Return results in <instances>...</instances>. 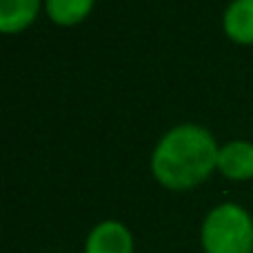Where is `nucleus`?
I'll list each match as a JSON object with an SVG mask.
<instances>
[{"instance_id":"nucleus-4","label":"nucleus","mask_w":253,"mask_h":253,"mask_svg":"<svg viewBox=\"0 0 253 253\" xmlns=\"http://www.w3.org/2000/svg\"><path fill=\"white\" fill-rule=\"evenodd\" d=\"M218 171L227 180H251L253 178V142L231 140L222 144L218 153Z\"/></svg>"},{"instance_id":"nucleus-3","label":"nucleus","mask_w":253,"mask_h":253,"mask_svg":"<svg viewBox=\"0 0 253 253\" xmlns=\"http://www.w3.org/2000/svg\"><path fill=\"white\" fill-rule=\"evenodd\" d=\"M84 253H133V236L120 220H102L89 231Z\"/></svg>"},{"instance_id":"nucleus-7","label":"nucleus","mask_w":253,"mask_h":253,"mask_svg":"<svg viewBox=\"0 0 253 253\" xmlns=\"http://www.w3.org/2000/svg\"><path fill=\"white\" fill-rule=\"evenodd\" d=\"M96 0H44V13L49 20L60 27H71L83 22L91 13Z\"/></svg>"},{"instance_id":"nucleus-1","label":"nucleus","mask_w":253,"mask_h":253,"mask_svg":"<svg viewBox=\"0 0 253 253\" xmlns=\"http://www.w3.org/2000/svg\"><path fill=\"white\" fill-rule=\"evenodd\" d=\"M218 153L220 147L209 129L184 123L158 140L151 153V173L165 189L189 191L218 169Z\"/></svg>"},{"instance_id":"nucleus-5","label":"nucleus","mask_w":253,"mask_h":253,"mask_svg":"<svg viewBox=\"0 0 253 253\" xmlns=\"http://www.w3.org/2000/svg\"><path fill=\"white\" fill-rule=\"evenodd\" d=\"M222 29L238 44H253V0H231L224 9Z\"/></svg>"},{"instance_id":"nucleus-2","label":"nucleus","mask_w":253,"mask_h":253,"mask_svg":"<svg viewBox=\"0 0 253 253\" xmlns=\"http://www.w3.org/2000/svg\"><path fill=\"white\" fill-rule=\"evenodd\" d=\"M205 253H253V218L245 207L222 202L207 213L200 231Z\"/></svg>"},{"instance_id":"nucleus-6","label":"nucleus","mask_w":253,"mask_h":253,"mask_svg":"<svg viewBox=\"0 0 253 253\" xmlns=\"http://www.w3.org/2000/svg\"><path fill=\"white\" fill-rule=\"evenodd\" d=\"M42 0H0V29L2 34H20L36 20Z\"/></svg>"}]
</instances>
